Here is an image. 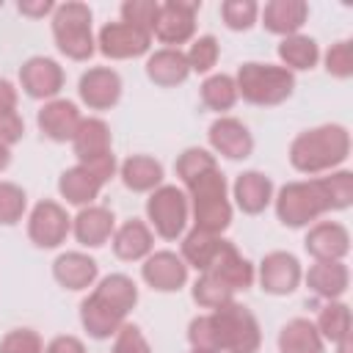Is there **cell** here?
<instances>
[{
    "mask_svg": "<svg viewBox=\"0 0 353 353\" xmlns=\"http://www.w3.org/2000/svg\"><path fill=\"white\" fill-rule=\"evenodd\" d=\"M334 347H336V353H353V339L345 336V339H339Z\"/></svg>",
    "mask_w": 353,
    "mask_h": 353,
    "instance_id": "681fc988",
    "label": "cell"
},
{
    "mask_svg": "<svg viewBox=\"0 0 353 353\" xmlns=\"http://www.w3.org/2000/svg\"><path fill=\"white\" fill-rule=\"evenodd\" d=\"M256 281L265 295L287 298L303 284V265L292 251H268L256 265Z\"/></svg>",
    "mask_w": 353,
    "mask_h": 353,
    "instance_id": "8fae6325",
    "label": "cell"
},
{
    "mask_svg": "<svg viewBox=\"0 0 353 353\" xmlns=\"http://www.w3.org/2000/svg\"><path fill=\"white\" fill-rule=\"evenodd\" d=\"M141 279L154 292H179L182 287H188L190 268L176 251L160 248V251H152L141 262Z\"/></svg>",
    "mask_w": 353,
    "mask_h": 353,
    "instance_id": "2e32d148",
    "label": "cell"
},
{
    "mask_svg": "<svg viewBox=\"0 0 353 353\" xmlns=\"http://www.w3.org/2000/svg\"><path fill=\"white\" fill-rule=\"evenodd\" d=\"M63 83H66V72L50 55H30L19 66V88L36 102H50L61 97Z\"/></svg>",
    "mask_w": 353,
    "mask_h": 353,
    "instance_id": "4fadbf2b",
    "label": "cell"
},
{
    "mask_svg": "<svg viewBox=\"0 0 353 353\" xmlns=\"http://www.w3.org/2000/svg\"><path fill=\"white\" fill-rule=\"evenodd\" d=\"M0 353H44V339L36 328H11L0 339Z\"/></svg>",
    "mask_w": 353,
    "mask_h": 353,
    "instance_id": "ab89813d",
    "label": "cell"
},
{
    "mask_svg": "<svg viewBox=\"0 0 353 353\" xmlns=\"http://www.w3.org/2000/svg\"><path fill=\"white\" fill-rule=\"evenodd\" d=\"M188 342L196 350H215L218 353V339H215V325H212L210 312L207 314H196L188 323Z\"/></svg>",
    "mask_w": 353,
    "mask_h": 353,
    "instance_id": "7bdbcfd3",
    "label": "cell"
},
{
    "mask_svg": "<svg viewBox=\"0 0 353 353\" xmlns=\"http://www.w3.org/2000/svg\"><path fill=\"white\" fill-rule=\"evenodd\" d=\"M52 279L69 292H85L99 281V262L88 251H61L52 259Z\"/></svg>",
    "mask_w": 353,
    "mask_h": 353,
    "instance_id": "d6986e66",
    "label": "cell"
},
{
    "mask_svg": "<svg viewBox=\"0 0 353 353\" xmlns=\"http://www.w3.org/2000/svg\"><path fill=\"white\" fill-rule=\"evenodd\" d=\"M223 243V234H210V232H201V229H188L182 237H179V256L185 259L188 268L204 273L212 262V256L218 254Z\"/></svg>",
    "mask_w": 353,
    "mask_h": 353,
    "instance_id": "1f68e13d",
    "label": "cell"
},
{
    "mask_svg": "<svg viewBox=\"0 0 353 353\" xmlns=\"http://www.w3.org/2000/svg\"><path fill=\"white\" fill-rule=\"evenodd\" d=\"M234 295L237 292L229 284H223L218 276H212V273H199V279L190 284V298H193V303L199 309H210L212 312V309L234 301Z\"/></svg>",
    "mask_w": 353,
    "mask_h": 353,
    "instance_id": "e575fe53",
    "label": "cell"
},
{
    "mask_svg": "<svg viewBox=\"0 0 353 353\" xmlns=\"http://www.w3.org/2000/svg\"><path fill=\"white\" fill-rule=\"evenodd\" d=\"M320 58H323V66L331 77H336V80L353 77V41L350 39L334 41L325 52H320Z\"/></svg>",
    "mask_w": 353,
    "mask_h": 353,
    "instance_id": "f35d334b",
    "label": "cell"
},
{
    "mask_svg": "<svg viewBox=\"0 0 353 353\" xmlns=\"http://www.w3.org/2000/svg\"><path fill=\"white\" fill-rule=\"evenodd\" d=\"M44 353H85V342L74 334H58L44 345Z\"/></svg>",
    "mask_w": 353,
    "mask_h": 353,
    "instance_id": "f6af8a7d",
    "label": "cell"
},
{
    "mask_svg": "<svg viewBox=\"0 0 353 353\" xmlns=\"http://www.w3.org/2000/svg\"><path fill=\"white\" fill-rule=\"evenodd\" d=\"M303 281L320 301H339L350 287V268L345 259L312 262L309 270H303Z\"/></svg>",
    "mask_w": 353,
    "mask_h": 353,
    "instance_id": "83f0119b",
    "label": "cell"
},
{
    "mask_svg": "<svg viewBox=\"0 0 353 353\" xmlns=\"http://www.w3.org/2000/svg\"><path fill=\"white\" fill-rule=\"evenodd\" d=\"M207 143L210 152L226 160H248L254 154V135L248 130L245 121H240L237 116H218L210 127H207Z\"/></svg>",
    "mask_w": 353,
    "mask_h": 353,
    "instance_id": "9a60e30c",
    "label": "cell"
},
{
    "mask_svg": "<svg viewBox=\"0 0 353 353\" xmlns=\"http://www.w3.org/2000/svg\"><path fill=\"white\" fill-rule=\"evenodd\" d=\"M347 157H350V132L345 124H336V121L317 124L298 132L287 149L290 165L306 176L331 174L342 168Z\"/></svg>",
    "mask_w": 353,
    "mask_h": 353,
    "instance_id": "3957f363",
    "label": "cell"
},
{
    "mask_svg": "<svg viewBox=\"0 0 353 353\" xmlns=\"http://www.w3.org/2000/svg\"><path fill=\"white\" fill-rule=\"evenodd\" d=\"M0 6H3V3H0Z\"/></svg>",
    "mask_w": 353,
    "mask_h": 353,
    "instance_id": "816d5d0a",
    "label": "cell"
},
{
    "mask_svg": "<svg viewBox=\"0 0 353 353\" xmlns=\"http://www.w3.org/2000/svg\"><path fill=\"white\" fill-rule=\"evenodd\" d=\"M353 204V171L336 168L323 176L295 179L273 193V212L287 229H306L328 212H342Z\"/></svg>",
    "mask_w": 353,
    "mask_h": 353,
    "instance_id": "6da1fadb",
    "label": "cell"
},
{
    "mask_svg": "<svg viewBox=\"0 0 353 353\" xmlns=\"http://www.w3.org/2000/svg\"><path fill=\"white\" fill-rule=\"evenodd\" d=\"M185 58H188V66L190 72L196 74H212L218 58H221V41L212 36V33H201L190 41V47L185 50Z\"/></svg>",
    "mask_w": 353,
    "mask_h": 353,
    "instance_id": "d590c367",
    "label": "cell"
},
{
    "mask_svg": "<svg viewBox=\"0 0 353 353\" xmlns=\"http://www.w3.org/2000/svg\"><path fill=\"white\" fill-rule=\"evenodd\" d=\"M110 251L121 262H143L154 251V232L141 218H127L110 237Z\"/></svg>",
    "mask_w": 353,
    "mask_h": 353,
    "instance_id": "d4e9b609",
    "label": "cell"
},
{
    "mask_svg": "<svg viewBox=\"0 0 353 353\" xmlns=\"http://www.w3.org/2000/svg\"><path fill=\"white\" fill-rule=\"evenodd\" d=\"M138 284L132 281V276L127 273H108L102 276L88 295L80 301V325L83 331L102 342V339H113V334L127 323V317L132 314V309L138 306Z\"/></svg>",
    "mask_w": 353,
    "mask_h": 353,
    "instance_id": "7a4b0ae2",
    "label": "cell"
},
{
    "mask_svg": "<svg viewBox=\"0 0 353 353\" xmlns=\"http://www.w3.org/2000/svg\"><path fill=\"white\" fill-rule=\"evenodd\" d=\"M17 108H19V88L8 77H0V113H11Z\"/></svg>",
    "mask_w": 353,
    "mask_h": 353,
    "instance_id": "7dc6e473",
    "label": "cell"
},
{
    "mask_svg": "<svg viewBox=\"0 0 353 353\" xmlns=\"http://www.w3.org/2000/svg\"><path fill=\"white\" fill-rule=\"evenodd\" d=\"M303 251L314 262H336L350 254V232L339 221H317L306 226Z\"/></svg>",
    "mask_w": 353,
    "mask_h": 353,
    "instance_id": "ac0fdd59",
    "label": "cell"
},
{
    "mask_svg": "<svg viewBox=\"0 0 353 353\" xmlns=\"http://www.w3.org/2000/svg\"><path fill=\"white\" fill-rule=\"evenodd\" d=\"M72 152L77 157V163L91 165L99 160L113 157V132L110 124L99 116H83L77 135L72 138Z\"/></svg>",
    "mask_w": 353,
    "mask_h": 353,
    "instance_id": "7402d4cb",
    "label": "cell"
},
{
    "mask_svg": "<svg viewBox=\"0 0 353 353\" xmlns=\"http://www.w3.org/2000/svg\"><path fill=\"white\" fill-rule=\"evenodd\" d=\"M157 8H160V3H154V0H124L119 8V17H121V22L152 33L154 19H157Z\"/></svg>",
    "mask_w": 353,
    "mask_h": 353,
    "instance_id": "60d3db41",
    "label": "cell"
},
{
    "mask_svg": "<svg viewBox=\"0 0 353 353\" xmlns=\"http://www.w3.org/2000/svg\"><path fill=\"white\" fill-rule=\"evenodd\" d=\"M28 215V193L11 179H0V226H17Z\"/></svg>",
    "mask_w": 353,
    "mask_h": 353,
    "instance_id": "74e56055",
    "label": "cell"
},
{
    "mask_svg": "<svg viewBox=\"0 0 353 353\" xmlns=\"http://www.w3.org/2000/svg\"><path fill=\"white\" fill-rule=\"evenodd\" d=\"M69 234H72V215L66 212V207L61 201L41 199L30 207V212H28V240L36 248H41V251L61 248Z\"/></svg>",
    "mask_w": 353,
    "mask_h": 353,
    "instance_id": "9c48e42d",
    "label": "cell"
},
{
    "mask_svg": "<svg viewBox=\"0 0 353 353\" xmlns=\"http://www.w3.org/2000/svg\"><path fill=\"white\" fill-rule=\"evenodd\" d=\"M11 160H14V154H11V146H3L0 143V174L11 165Z\"/></svg>",
    "mask_w": 353,
    "mask_h": 353,
    "instance_id": "c3c4849f",
    "label": "cell"
},
{
    "mask_svg": "<svg viewBox=\"0 0 353 353\" xmlns=\"http://www.w3.org/2000/svg\"><path fill=\"white\" fill-rule=\"evenodd\" d=\"M276 55L281 61L284 69H290L292 74L295 72H312L317 63H320V44L314 36H306V33H292V36H284L276 47Z\"/></svg>",
    "mask_w": 353,
    "mask_h": 353,
    "instance_id": "4dcf8cb0",
    "label": "cell"
},
{
    "mask_svg": "<svg viewBox=\"0 0 353 353\" xmlns=\"http://www.w3.org/2000/svg\"><path fill=\"white\" fill-rule=\"evenodd\" d=\"M218 339V353H259L262 328L256 314L240 301H229L210 312Z\"/></svg>",
    "mask_w": 353,
    "mask_h": 353,
    "instance_id": "52a82bcc",
    "label": "cell"
},
{
    "mask_svg": "<svg viewBox=\"0 0 353 353\" xmlns=\"http://www.w3.org/2000/svg\"><path fill=\"white\" fill-rule=\"evenodd\" d=\"M17 11L22 17H28V19H44V17H52L55 3L52 0H19Z\"/></svg>",
    "mask_w": 353,
    "mask_h": 353,
    "instance_id": "bcb514c9",
    "label": "cell"
},
{
    "mask_svg": "<svg viewBox=\"0 0 353 353\" xmlns=\"http://www.w3.org/2000/svg\"><path fill=\"white\" fill-rule=\"evenodd\" d=\"M80 121H83V113H80L77 102L66 99V97H55V99L44 102L36 113L39 132L52 143H72Z\"/></svg>",
    "mask_w": 353,
    "mask_h": 353,
    "instance_id": "e0dca14e",
    "label": "cell"
},
{
    "mask_svg": "<svg viewBox=\"0 0 353 353\" xmlns=\"http://www.w3.org/2000/svg\"><path fill=\"white\" fill-rule=\"evenodd\" d=\"M94 11L80 0L55 3V11L50 17L52 41L55 50L77 63H85L97 52V36H94Z\"/></svg>",
    "mask_w": 353,
    "mask_h": 353,
    "instance_id": "8992f818",
    "label": "cell"
},
{
    "mask_svg": "<svg viewBox=\"0 0 353 353\" xmlns=\"http://www.w3.org/2000/svg\"><path fill=\"white\" fill-rule=\"evenodd\" d=\"M188 353H215V350H196V347H190Z\"/></svg>",
    "mask_w": 353,
    "mask_h": 353,
    "instance_id": "f907efd6",
    "label": "cell"
},
{
    "mask_svg": "<svg viewBox=\"0 0 353 353\" xmlns=\"http://www.w3.org/2000/svg\"><path fill=\"white\" fill-rule=\"evenodd\" d=\"M110 353H152V345H149L146 334L141 331V325H135V323L127 320V323L113 334Z\"/></svg>",
    "mask_w": 353,
    "mask_h": 353,
    "instance_id": "b9f144b4",
    "label": "cell"
},
{
    "mask_svg": "<svg viewBox=\"0 0 353 353\" xmlns=\"http://www.w3.org/2000/svg\"><path fill=\"white\" fill-rule=\"evenodd\" d=\"M204 273L218 276V279H221L223 284H229L234 292H245V290H251L254 281H256V265H254L248 256H243L240 248H237L232 240H226V237H223L218 254L212 256V262H210V268H207Z\"/></svg>",
    "mask_w": 353,
    "mask_h": 353,
    "instance_id": "44dd1931",
    "label": "cell"
},
{
    "mask_svg": "<svg viewBox=\"0 0 353 353\" xmlns=\"http://www.w3.org/2000/svg\"><path fill=\"white\" fill-rule=\"evenodd\" d=\"M124 94V80L113 66H88L77 80V97L88 110H110Z\"/></svg>",
    "mask_w": 353,
    "mask_h": 353,
    "instance_id": "5bb4252c",
    "label": "cell"
},
{
    "mask_svg": "<svg viewBox=\"0 0 353 353\" xmlns=\"http://www.w3.org/2000/svg\"><path fill=\"white\" fill-rule=\"evenodd\" d=\"M309 19V3L306 0H268L259 6V25L273 36H292L301 33V28Z\"/></svg>",
    "mask_w": 353,
    "mask_h": 353,
    "instance_id": "484cf974",
    "label": "cell"
},
{
    "mask_svg": "<svg viewBox=\"0 0 353 353\" xmlns=\"http://www.w3.org/2000/svg\"><path fill=\"white\" fill-rule=\"evenodd\" d=\"M152 33L141 30L135 25H127L121 19L105 22L97 33V52H102L108 61H132L152 52Z\"/></svg>",
    "mask_w": 353,
    "mask_h": 353,
    "instance_id": "7c38bea8",
    "label": "cell"
},
{
    "mask_svg": "<svg viewBox=\"0 0 353 353\" xmlns=\"http://www.w3.org/2000/svg\"><path fill=\"white\" fill-rule=\"evenodd\" d=\"M143 210H146V223L154 232V237L174 243L188 232L190 201H188V193L179 185L163 182L160 188H154L149 193Z\"/></svg>",
    "mask_w": 353,
    "mask_h": 353,
    "instance_id": "ba28073f",
    "label": "cell"
},
{
    "mask_svg": "<svg viewBox=\"0 0 353 353\" xmlns=\"http://www.w3.org/2000/svg\"><path fill=\"white\" fill-rule=\"evenodd\" d=\"M22 138H25V119L19 116V110L0 113V143L3 146H14Z\"/></svg>",
    "mask_w": 353,
    "mask_h": 353,
    "instance_id": "ee69618b",
    "label": "cell"
},
{
    "mask_svg": "<svg viewBox=\"0 0 353 353\" xmlns=\"http://www.w3.org/2000/svg\"><path fill=\"white\" fill-rule=\"evenodd\" d=\"M119 179L130 193H152L154 188L163 185L165 179V168L157 157L152 154H130L127 160L119 163Z\"/></svg>",
    "mask_w": 353,
    "mask_h": 353,
    "instance_id": "f1b7e54d",
    "label": "cell"
},
{
    "mask_svg": "<svg viewBox=\"0 0 353 353\" xmlns=\"http://www.w3.org/2000/svg\"><path fill=\"white\" fill-rule=\"evenodd\" d=\"M105 185L108 182L94 168H88L83 163H74V165L63 168L61 176H58V193H61V199L66 204L77 207V210L80 207H88V204H97V199H99V193H102Z\"/></svg>",
    "mask_w": 353,
    "mask_h": 353,
    "instance_id": "cb8c5ba5",
    "label": "cell"
},
{
    "mask_svg": "<svg viewBox=\"0 0 353 353\" xmlns=\"http://www.w3.org/2000/svg\"><path fill=\"white\" fill-rule=\"evenodd\" d=\"M179 188L188 193L193 229H201L210 234H223L232 226L234 204L229 199V182H226V174L221 171V165H212V168L190 176Z\"/></svg>",
    "mask_w": 353,
    "mask_h": 353,
    "instance_id": "277c9868",
    "label": "cell"
},
{
    "mask_svg": "<svg viewBox=\"0 0 353 353\" xmlns=\"http://www.w3.org/2000/svg\"><path fill=\"white\" fill-rule=\"evenodd\" d=\"M199 97H201V105L218 116H229V110L237 105V85H234V77L226 74V72H212L201 80L199 85Z\"/></svg>",
    "mask_w": 353,
    "mask_h": 353,
    "instance_id": "d6a6232c",
    "label": "cell"
},
{
    "mask_svg": "<svg viewBox=\"0 0 353 353\" xmlns=\"http://www.w3.org/2000/svg\"><path fill=\"white\" fill-rule=\"evenodd\" d=\"M314 325L320 331V336L325 339V345H336L339 339L350 336V306L339 298V301H323V306L317 309Z\"/></svg>",
    "mask_w": 353,
    "mask_h": 353,
    "instance_id": "836d02e7",
    "label": "cell"
},
{
    "mask_svg": "<svg viewBox=\"0 0 353 353\" xmlns=\"http://www.w3.org/2000/svg\"><path fill=\"white\" fill-rule=\"evenodd\" d=\"M273 193H276L273 179L265 171H256V168L240 171L232 182V199H234L232 204L243 215H262L273 204Z\"/></svg>",
    "mask_w": 353,
    "mask_h": 353,
    "instance_id": "ffe728a7",
    "label": "cell"
},
{
    "mask_svg": "<svg viewBox=\"0 0 353 353\" xmlns=\"http://www.w3.org/2000/svg\"><path fill=\"white\" fill-rule=\"evenodd\" d=\"M276 347L279 353H325V339L320 336L314 320L292 317L279 328Z\"/></svg>",
    "mask_w": 353,
    "mask_h": 353,
    "instance_id": "f546056e",
    "label": "cell"
},
{
    "mask_svg": "<svg viewBox=\"0 0 353 353\" xmlns=\"http://www.w3.org/2000/svg\"><path fill=\"white\" fill-rule=\"evenodd\" d=\"M199 11H201L199 0H163L160 8H157L152 39H157L165 47L179 50V44H188V41L196 39Z\"/></svg>",
    "mask_w": 353,
    "mask_h": 353,
    "instance_id": "30bf717a",
    "label": "cell"
},
{
    "mask_svg": "<svg viewBox=\"0 0 353 353\" xmlns=\"http://www.w3.org/2000/svg\"><path fill=\"white\" fill-rule=\"evenodd\" d=\"M218 14H221V22L232 33H245L259 22V3L256 0H223Z\"/></svg>",
    "mask_w": 353,
    "mask_h": 353,
    "instance_id": "8d00e7d4",
    "label": "cell"
},
{
    "mask_svg": "<svg viewBox=\"0 0 353 353\" xmlns=\"http://www.w3.org/2000/svg\"><path fill=\"white\" fill-rule=\"evenodd\" d=\"M113 232H116V215L105 204L80 207L77 215L72 218V237L83 248H102V245H108Z\"/></svg>",
    "mask_w": 353,
    "mask_h": 353,
    "instance_id": "603a6c76",
    "label": "cell"
},
{
    "mask_svg": "<svg viewBox=\"0 0 353 353\" xmlns=\"http://www.w3.org/2000/svg\"><path fill=\"white\" fill-rule=\"evenodd\" d=\"M143 72L149 77V83H154L157 88H176L190 77V66L185 58V50H174V47H160L152 50L143 61Z\"/></svg>",
    "mask_w": 353,
    "mask_h": 353,
    "instance_id": "4316f807",
    "label": "cell"
},
{
    "mask_svg": "<svg viewBox=\"0 0 353 353\" xmlns=\"http://www.w3.org/2000/svg\"><path fill=\"white\" fill-rule=\"evenodd\" d=\"M237 85V97L256 108H276L284 105L295 94V74L281 63L265 61H245L232 74Z\"/></svg>",
    "mask_w": 353,
    "mask_h": 353,
    "instance_id": "5b68a950",
    "label": "cell"
}]
</instances>
